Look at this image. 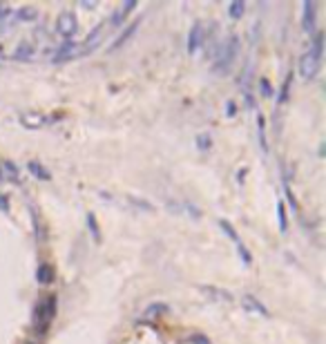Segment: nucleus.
I'll use <instances>...</instances> for the list:
<instances>
[{
    "mask_svg": "<svg viewBox=\"0 0 326 344\" xmlns=\"http://www.w3.org/2000/svg\"><path fill=\"white\" fill-rule=\"evenodd\" d=\"M0 181H4V172H2V165H0Z\"/></svg>",
    "mask_w": 326,
    "mask_h": 344,
    "instance_id": "7c9ffc66",
    "label": "nucleus"
},
{
    "mask_svg": "<svg viewBox=\"0 0 326 344\" xmlns=\"http://www.w3.org/2000/svg\"><path fill=\"white\" fill-rule=\"evenodd\" d=\"M2 172H4V179H9V181H18V170H16V165H13L11 161H4L2 163Z\"/></svg>",
    "mask_w": 326,
    "mask_h": 344,
    "instance_id": "aec40b11",
    "label": "nucleus"
},
{
    "mask_svg": "<svg viewBox=\"0 0 326 344\" xmlns=\"http://www.w3.org/2000/svg\"><path fill=\"white\" fill-rule=\"evenodd\" d=\"M134 7H136V2H134V0H128V2H123V4H121V7L110 16V25H112V27H119L121 22H123L125 18L130 16V11H132Z\"/></svg>",
    "mask_w": 326,
    "mask_h": 344,
    "instance_id": "9d476101",
    "label": "nucleus"
},
{
    "mask_svg": "<svg viewBox=\"0 0 326 344\" xmlns=\"http://www.w3.org/2000/svg\"><path fill=\"white\" fill-rule=\"evenodd\" d=\"M87 226H89V230H92L94 239L101 241V228H98V221H96V217H94L92 212H87Z\"/></svg>",
    "mask_w": 326,
    "mask_h": 344,
    "instance_id": "412c9836",
    "label": "nucleus"
},
{
    "mask_svg": "<svg viewBox=\"0 0 326 344\" xmlns=\"http://www.w3.org/2000/svg\"><path fill=\"white\" fill-rule=\"evenodd\" d=\"M246 11V2L244 0H235V2H230V7H228V13H230V18H241Z\"/></svg>",
    "mask_w": 326,
    "mask_h": 344,
    "instance_id": "a211bd4d",
    "label": "nucleus"
},
{
    "mask_svg": "<svg viewBox=\"0 0 326 344\" xmlns=\"http://www.w3.org/2000/svg\"><path fill=\"white\" fill-rule=\"evenodd\" d=\"M9 11H11V9H9L4 2H0V20H2V18H7V16H9Z\"/></svg>",
    "mask_w": 326,
    "mask_h": 344,
    "instance_id": "cd10ccee",
    "label": "nucleus"
},
{
    "mask_svg": "<svg viewBox=\"0 0 326 344\" xmlns=\"http://www.w3.org/2000/svg\"><path fill=\"white\" fill-rule=\"evenodd\" d=\"M203 38H205V29L201 22H195L190 29V34H188V54H196L201 49V45H203Z\"/></svg>",
    "mask_w": 326,
    "mask_h": 344,
    "instance_id": "39448f33",
    "label": "nucleus"
},
{
    "mask_svg": "<svg viewBox=\"0 0 326 344\" xmlns=\"http://www.w3.org/2000/svg\"><path fill=\"white\" fill-rule=\"evenodd\" d=\"M163 313H168V304H161V302H156V304H152V306L145 311V317H147V320H152V317H156V315H163Z\"/></svg>",
    "mask_w": 326,
    "mask_h": 344,
    "instance_id": "6ab92c4d",
    "label": "nucleus"
},
{
    "mask_svg": "<svg viewBox=\"0 0 326 344\" xmlns=\"http://www.w3.org/2000/svg\"><path fill=\"white\" fill-rule=\"evenodd\" d=\"M27 168H29V172L34 174L36 179H43V181H49V179H52V172H49L45 165H40L38 161H29V163H27Z\"/></svg>",
    "mask_w": 326,
    "mask_h": 344,
    "instance_id": "4468645a",
    "label": "nucleus"
},
{
    "mask_svg": "<svg viewBox=\"0 0 326 344\" xmlns=\"http://www.w3.org/2000/svg\"><path fill=\"white\" fill-rule=\"evenodd\" d=\"M13 16H16V20H20V22H31V20L38 18V9H36L34 4H25V7L16 9Z\"/></svg>",
    "mask_w": 326,
    "mask_h": 344,
    "instance_id": "ddd939ff",
    "label": "nucleus"
},
{
    "mask_svg": "<svg viewBox=\"0 0 326 344\" xmlns=\"http://www.w3.org/2000/svg\"><path fill=\"white\" fill-rule=\"evenodd\" d=\"M128 204H132L134 208H138V210H145V212H154V206H152L150 201L136 197V195H128Z\"/></svg>",
    "mask_w": 326,
    "mask_h": 344,
    "instance_id": "dca6fc26",
    "label": "nucleus"
},
{
    "mask_svg": "<svg viewBox=\"0 0 326 344\" xmlns=\"http://www.w3.org/2000/svg\"><path fill=\"white\" fill-rule=\"evenodd\" d=\"M80 56V45H74V43H65L63 47L56 49V56L52 58L54 63H65V61H71V58Z\"/></svg>",
    "mask_w": 326,
    "mask_h": 344,
    "instance_id": "0eeeda50",
    "label": "nucleus"
},
{
    "mask_svg": "<svg viewBox=\"0 0 326 344\" xmlns=\"http://www.w3.org/2000/svg\"><path fill=\"white\" fill-rule=\"evenodd\" d=\"M302 27L306 34L315 31V2H304V18H302Z\"/></svg>",
    "mask_w": 326,
    "mask_h": 344,
    "instance_id": "1a4fd4ad",
    "label": "nucleus"
},
{
    "mask_svg": "<svg viewBox=\"0 0 326 344\" xmlns=\"http://www.w3.org/2000/svg\"><path fill=\"white\" fill-rule=\"evenodd\" d=\"M34 47H31L29 43H22L16 47V52H13V61H31L34 58Z\"/></svg>",
    "mask_w": 326,
    "mask_h": 344,
    "instance_id": "2eb2a0df",
    "label": "nucleus"
},
{
    "mask_svg": "<svg viewBox=\"0 0 326 344\" xmlns=\"http://www.w3.org/2000/svg\"><path fill=\"white\" fill-rule=\"evenodd\" d=\"M103 29H105V27L98 25V27H94V29L89 31L87 38H85L83 45H80V56H87L92 49H96L98 45H101V40H103Z\"/></svg>",
    "mask_w": 326,
    "mask_h": 344,
    "instance_id": "423d86ee",
    "label": "nucleus"
},
{
    "mask_svg": "<svg viewBox=\"0 0 326 344\" xmlns=\"http://www.w3.org/2000/svg\"><path fill=\"white\" fill-rule=\"evenodd\" d=\"M76 29H78V20H76L74 13H71V11L58 13V18H56V31L63 36V38L69 40L71 36L76 34Z\"/></svg>",
    "mask_w": 326,
    "mask_h": 344,
    "instance_id": "7ed1b4c3",
    "label": "nucleus"
},
{
    "mask_svg": "<svg viewBox=\"0 0 326 344\" xmlns=\"http://www.w3.org/2000/svg\"><path fill=\"white\" fill-rule=\"evenodd\" d=\"M219 226H221V228H223V230H226V235H228V237H230V239H232V241H235V244H237V246H241V244H244V241H241V237H239V235H237V232H235V228H232V226H230V223H228V221H219Z\"/></svg>",
    "mask_w": 326,
    "mask_h": 344,
    "instance_id": "4be33fe9",
    "label": "nucleus"
},
{
    "mask_svg": "<svg viewBox=\"0 0 326 344\" xmlns=\"http://www.w3.org/2000/svg\"><path fill=\"white\" fill-rule=\"evenodd\" d=\"M18 121H20V125L27 130H40L49 123V119L45 114H40V112H25V114L18 116Z\"/></svg>",
    "mask_w": 326,
    "mask_h": 344,
    "instance_id": "20e7f679",
    "label": "nucleus"
},
{
    "mask_svg": "<svg viewBox=\"0 0 326 344\" xmlns=\"http://www.w3.org/2000/svg\"><path fill=\"white\" fill-rule=\"evenodd\" d=\"M138 25H141V18H136V20H134L132 25H130L128 29H125L123 34H121V36H119V38H116V40H112V45H110V52H116V49H121V47H123V45L128 43V40H130V38H132V36H134V31L138 29Z\"/></svg>",
    "mask_w": 326,
    "mask_h": 344,
    "instance_id": "9b49d317",
    "label": "nucleus"
},
{
    "mask_svg": "<svg viewBox=\"0 0 326 344\" xmlns=\"http://www.w3.org/2000/svg\"><path fill=\"white\" fill-rule=\"evenodd\" d=\"M261 94L263 96H272V89H270V85H268L266 78H261Z\"/></svg>",
    "mask_w": 326,
    "mask_h": 344,
    "instance_id": "a878e982",
    "label": "nucleus"
},
{
    "mask_svg": "<svg viewBox=\"0 0 326 344\" xmlns=\"http://www.w3.org/2000/svg\"><path fill=\"white\" fill-rule=\"evenodd\" d=\"M320 63H322V58L308 49V52L304 54L302 58H299V76H302L304 80L315 78L317 71H320Z\"/></svg>",
    "mask_w": 326,
    "mask_h": 344,
    "instance_id": "f03ea898",
    "label": "nucleus"
},
{
    "mask_svg": "<svg viewBox=\"0 0 326 344\" xmlns=\"http://www.w3.org/2000/svg\"><path fill=\"white\" fill-rule=\"evenodd\" d=\"M257 123H259V143H261V150L266 152L268 145H266V123H263V116L259 114L257 116Z\"/></svg>",
    "mask_w": 326,
    "mask_h": 344,
    "instance_id": "5701e85b",
    "label": "nucleus"
},
{
    "mask_svg": "<svg viewBox=\"0 0 326 344\" xmlns=\"http://www.w3.org/2000/svg\"><path fill=\"white\" fill-rule=\"evenodd\" d=\"M0 210H9V201L4 195H0Z\"/></svg>",
    "mask_w": 326,
    "mask_h": 344,
    "instance_id": "c85d7f7f",
    "label": "nucleus"
},
{
    "mask_svg": "<svg viewBox=\"0 0 326 344\" xmlns=\"http://www.w3.org/2000/svg\"><path fill=\"white\" fill-rule=\"evenodd\" d=\"M199 290L203 295H208L212 302H223V304H230L232 302V295L223 288H217V286H199Z\"/></svg>",
    "mask_w": 326,
    "mask_h": 344,
    "instance_id": "6e6552de",
    "label": "nucleus"
},
{
    "mask_svg": "<svg viewBox=\"0 0 326 344\" xmlns=\"http://www.w3.org/2000/svg\"><path fill=\"white\" fill-rule=\"evenodd\" d=\"M228 114H230V116H232V114H235V103H232V101H230V103H228Z\"/></svg>",
    "mask_w": 326,
    "mask_h": 344,
    "instance_id": "c756f323",
    "label": "nucleus"
},
{
    "mask_svg": "<svg viewBox=\"0 0 326 344\" xmlns=\"http://www.w3.org/2000/svg\"><path fill=\"white\" fill-rule=\"evenodd\" d=\"M190 342H192V344H210V342H208V338H203V335H195V338H192Z\"/></svg>",
    "mask_w": 326,
    "mask_h": 344,
    "instance_id": "bb28decb",
    "label": "nucleus"
},
{
    "mask_svg": "<svg viewBox=\"0 0 326 344\" xmlns=\"http://www.w3.org/2000/svg\"><path fill=\"white\" fill-rule=\"evenodd\" d=\"M210 141H212V138H210L208 134H201V137H196V145H199V150H208Z\"/></svg>",
    "mask_w": 326,
    "mask_h": 344,
    "instance_id": "393cba45",
    "label": "nucleus"
},
{
    "mask_svg": "<svg viewBox=\"0 0 326 344\" xmlns=\"http://www.w3.org/2000/svg\"><path fill=\"white\" fill-rule=\"evenodd\" d=\"M277 217H279V228H281V232H286V208H284V204H277Z\"/></svg>",
    "mask_w": 326,
    "mask_h": 344,
    "instance_id": "b1692460",
    "label": "nucleus"
},
{
    "mask_svg": "<svg viewBox=\"0 0 326 344\" xmlns=\"http://www.w3.org/2000/svg\"><path fill=\"white\" fill-rule=\"evenodd\" d=\"M237 52H239V38H237V36H228V38L223 40V45L219 47L217 61H214V74H228Z\"/></svg>",
    "mask_w": 326,
    "mask_h": 344,
    "instance_id": "f257e3e1",
    "label": "nucleus"
},
{
    "mask_svg": "<svg viewBox=\"0 0 326 344\" xmlns=\"http://www.w3.org/2000/svg\"><path fill=\"white\" fill-rule=\"evenodd\" d=\"M36 277H38L40 284H49V281L54 279V271L52 266H47V264H43V266L38 268V273H36Z\"/></svg>",
    "mask_w": 326,
    "mask_h": 344,
    "instance_id": "f3484780",
    "label": "nucleus"
},
{
    "mask_svg": "<svg viewBox=\"0 0 326 344\" xmlns=\"http://www.w3.org/2000/svg\"><path fill=\"white\" fill-rule=\"evenodd\" d=\"M241 306H244L246 311H250V313H259V315H268V308L263 306V304L259 302L257 297H253V295H244V297H241Z\"/></svg>",
    "mask_w": 326,
    "mask_h": 344,
    "instance_id": "f8f14e48",
    "label": "nucleus"
}]
</instances>
